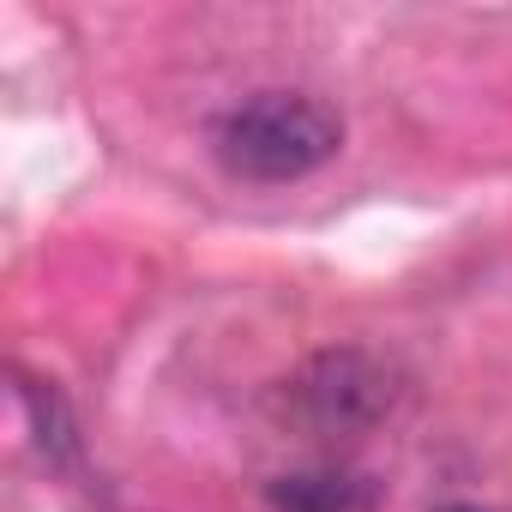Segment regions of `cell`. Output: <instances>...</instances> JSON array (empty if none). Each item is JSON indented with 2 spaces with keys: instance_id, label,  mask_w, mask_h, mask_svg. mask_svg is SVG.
Instances as JSON below:
<instances>
[{
  "instance_id": "6da1fadb",
  "label": "cell",
  "mask_w": 512,
  "mask_h": 512,
  "mask_svg": "<svg viewBox=\"0 0 512 512\" xmlns=\"http://www.w3.org/2000/svg\"><path fill=\"white\" fill-rule=\"evenodd\" d=\"M344 121L302 91H260L211 121V151L241 181H296L332 163Z\"/></svg>"
},
{
  "instance_id": "7a4b0ae2",
  "label": "cell",
  "mask_w": 512,
  "mask_h": 512,
  "mask_svg": "<svg viewBox=\"0 0 512 512\" xmlns=\"http://www.w3.org/2000/svg\"><path fill=\"white\" fill-rule=\"evenodd\" d=\"M392 398V368L368 350H320L278 392L284 416L308 434H362L392 410Z\"/></svg>"
},
{
  "instance_id": "3957f363",
  "label": "cell",
  "mask_w": 512,
  "mask_h": 512,
  "mask_svg": "<svg viewBox=\"0 0 512 512\" xmlns=\"http://www.w3.org/2000/svg\"><path fill=\"white\" fill-rule=\"evenodd\" d=\"M272 512H374L380 482L350 470V464H314V470H284L266 482Z\"/></svg>"
},
{
  "instance_id": "277c9868",
  "label": "cell",
  "mask_w": 512,
  "mask_h": 512,
  "mask_svg": "<svg viewBox=\"0 0 512 512\" xmlns=\"http://www.w3.org/2000/svg\"><path fill=\"white\" fill-rule=\"evenodd\" d=\"M19 398H25V410H31V428H37V446H43V458H49V464H73V452H79V434H73L67 398H61L55 386H43V380H25V374H19Z\"/></svg>"
},
{
  "instance_id": "5b68a950",
  "label": "cell",
  "mask_w": 512,
  "mask_h": 512,
  "mask_svg": "<svg viewBox=\"0 0 512 512\" xmlns=\"http://www.w3.org/2000/svg\"><path fill=\"white\" fill-rule=\"evenodd\" d=\"M434 512H494V506H470V500H452V506H434Z\"/></svg>"
}]
</instances>
